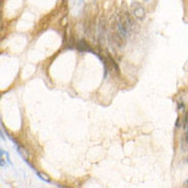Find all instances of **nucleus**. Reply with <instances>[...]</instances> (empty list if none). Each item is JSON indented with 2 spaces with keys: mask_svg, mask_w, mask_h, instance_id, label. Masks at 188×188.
<instances>
[{
  "mask_svg": "<svg viewBox=\"0 0 188 188\" xmlns=\"http://www.w3.org/2000/svg\"><path fill=\"white\" fill-rule=\"evenodd\" d=\"M134 16L139 20H143L144 16H145V10H144V8L141 6H138L136 9L134 10Z\"/></svg>",
  "mask_w": 188,
  "mask_h": 188,
  "instance_id": "obj_1",
  "label": "nucleus"
},
{
  "mask_svg": "<svg viewBox=\"0 0 188 188\" xmlns=\"http://www.w3.org/2000/svg\"><path fill=\"white\" fill-rule=\"evenodd\" d=\"M78 49H79L80 50H89V51H90V49L89 45H87V43H86L84 40H81V41L79 42V45H78Z\"/></svg>",
  "mask_w": 188,
  "mask_h": 188,
  "instance_id": "obj_2",
  "label": "nucleus"
},
{
  "mask_svg": "<svg viewBox=\"0 0 188 188\" xmlns=\"http://www.w3.org/2000/svg\"><path fill=\"white\" fill-rule=\"evenodd\" d=\"M35 172H36V174L38 175V177L41 179V180L43 181H45V182H50V178L47 176L46 174H43V173H40V172H37L36 170H35Z\"/></svg>",
  "mask_w": 188,
  "mask_h": 188,
  "instance_id": "obj_3",
  "label": "nucleus"
}]
</instances>
